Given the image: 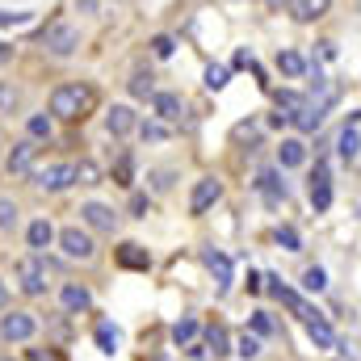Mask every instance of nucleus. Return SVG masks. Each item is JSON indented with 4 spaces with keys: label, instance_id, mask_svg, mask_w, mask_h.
<instances>
[{
    "label": "nucleus",
    "instance_id": "nucleus-7",
    "mask_svg": "<svg viewBox=\"0 0 361 361\" xmlns=\"http://www.w3.org/2000/svg\"><path fill=\"white\" fill-rule=\"evenodd\" d=\"M219 197H223V180H219V177L193 180V193H189V214H206Z\"/></svg>",
    "mask_w": 361,
    "mask_h": 361
},
{
    "label": "nucleus",
    "instance_id": "nucleus-40",
    "mask_svg": "<svg viewBox=\"0 0 361 361\" xmlns=\"http://www.w3.org/2000/svg\"><path fill=\"white\" fill-rule=\"evenodd\" d=\"M147 210H152V202H147L143 193H135V197H130V214H135V219H143Z\"/></svg>",
    "mask_w": 361,
    "mask_h": 361
},
{
    "label": "nucleus",
    "instance_id": "nucleus-43",
    "mask_svg": "<svg viewBox=\"0 0 361 361\" xmlns=\"http://www.w3.org/2000/svg\"><path fill=\"white\" fill-rule=\"evenodd\" d=\"M21 21H25V13H4L0 8V25H21Z\"/></svg>",
    "mask_w": 361,
    "mask_h": 361
},
{
    "label": "nucleus",
    "instance_id": "nucleus-41",
    "mask_svg": "<svg viewBox=\"0 0 361 361\" xmlns=\"http://www.w3.org/2000/svg\"><path fill=\"white\" fill-rule=\"evenodd\" d=\"M30 361H63L59 349H30Z\"/></svg>",
    "mask_w": 361,
    "mask_h": 361
},
{
    "label": "nucleus",
    "instance_id": "nucleus-22",
    "mask_svg": "<svg viewBox=\"0 0 361 361\" xmlns=\"http://www.w3.org/2000/svg\"><path fill=\"white\" fill-rule=\"evenodd\" d=\"M277 68H281L290 80H298V76L307 72V59H302L298 51H281V55H277Z\"/></svg>",
    "mask_w": 361,
    "mask_h": 361
},
{
    "label": "nucleus",
    "instance_id": "nucleus-33",
    "mask_svg": "<svg viewBox=\"0 0 361 361\" xmlns=\"http://www.w3.org/2000/svg\"><path fill=\"white\" fill-rule=\"evenodd\" d=\"M76 180H80V185H101V169H97L92 160H80V164H76Z\"/></svg>",
    "mask_w": 361,
    "mask_h": 361
},
{
    "label": "nucleus",
    "instance_id": "nucleus-48",
    "mask_svg": "<svg viewBox=\"0 0 361 361\" xmlns=\"http://www.w3.org/2000/svg\"><path fill=\"white\" fill-rule=\"evenodd\" d=\"M4 302H8V286L0 281V311H4Z\"/></svg>",
    "mask_w": 361,
    "mask_h": 361
},
{
    "label": "nucleus",
    "instance_id": "nucleus-42",
    "mask_svg": "<svg viewBox=\"0 0 361 361\" xmlns=\"http://www.w3.org/2000/svg\"><path fill=\"white\" fill-rule=\"evenodd\" d=\"M257 135H261V130H257V126H248V122H240V126H235V139H257Z\"/></svg>",
    "mask_w": 361,
    "mask_h": 361
},
{
    "label": "nucleus",
    "instance_id": "nucleus-30",
    "mask_svg": "<svg viewBox=\"0 0 361 361\" xmlns=\"http://www.w3.org/2000/svg\"><path fill=\"white\" fill-rule=\"evenodd\" d=\"M235 353H240L244 361H252L257 353H261V336H257V332H244V336L235 341Z\"/></svg>",
    "mask_w": 361,
    "mask_h": 361
},
{
    "label": "nucleus",
    "instance_id": "nucleus-14",
    "mask_svg": "<svg viewBox=\"0 0 361 361\" xmlns=\"http://www.w3.org/2000/svg\"><path fill=\"white\" fill-rule=\"evenodd\" d=\"M202 261H206V269L214 273V281H219L223 290L231 286V257H227V252H219V248H206V252H202Z\"/></svg>",
    "mask_w": 361,
    "mask_h": 361
},
{
    "label": "nucleus",
    "instance_id": "nucleus-47",
    "mask_svg": "<svg viewBox=\"0 0 361 361\" xmlns=\"http://www.w3.org/2000/svg\"><path fill=\"white\" fill-rule=\"evenodd\" d=\"M76 8H85V13H92V8H97V0H76Z\"/></svg>",
    "mask_w": 361,
    "mask_h": 361
},
{
    "label": "nucleus",
    "instance_id": "nucleus-49",
    "mask_svg": "<svg viewBox=\"0 0 361 361\" xmlns=\"http://www.w3.org/2000/svg\"><path fill=\"white\" fill-rule=\"evenodd\" d=\"M4 361H8V357H4Z\"/></svg>",
    "mask_w": 361,
    "mask_h": 361
},
{
    "label": "nucleus",
    "instance_id": "nucleus-38",
    "mask_svg": "<svg viewBox=\"0 0 361 361\" xmlns=\"http://www.w3.org/2000/svg\"><path fill=\"white\" fill-rule=\"evenodd\" d=\"M252 332H257V336H273V319H269V311H252Z\"/></svg>",
    "mask_w": 361,
    "mask_h": 361
},
{
    "label": "nucleus",
    "instance_id": "nucleus-31",
    "mask_svg": "<svg viewBox=\"0 0 361 361\" xmlns=\"http://www.w3.org/2000/svg\"><path fill=\"white\" fill-rule=\"evenodd\" d=\"M227 80H231V72H227V68H223V63H210V68H206V89H227Z\"/></svg>",
    "mask_w": 361,
    "mask_h": 361
},
{
    "label": "nucleus",
    "instance_id": "nucleus-20",
    "mask_svg": "<svg viewBox=\"0 0 361 361\" xmlns=\"http://www.w3.org/2000/svg\"><path fill=\"white\" fill-rule=\"evenodd\" d=\"M328 8H332V0H294L290 4V13L298 21H319V17H328Z\"/></svg>",
    "mask_w": 361,
    "mask_h": 361
},
{
    "label": "nucleus",
    "instance_id": "nucleus-13",
    "mask_svg": "<svg viewBox=\"0 0 361 361\" xmlns=\"http://www.w3.org/2000/svg\"><path fill=\"white\" fill-rule=\"evenodd\" d=\"M59 307H63L68 315H80V311H89L92 307V294L80 286V281H68V286L59 290Z\"/></svg>",
    "mask_w": 361,
    "mask_h": 361
},
{
    "label": "nucleus",
    "instance_id": "nucleus-24",
    "mask_svg": "<svg viewBox=\"0 0 361 361\" xmlns=\"http://www.w3.org/2000/svg\"><path fill=\"white\" fill-rule=\"evenodd\" d=\"M25 130H30V139L38 143V139H51V130H55V118L51 114H34L30 122H25Z\"/></svg>",
    "mask_w": 361,
    "mask_h": 361
},
{
    "label": "nucleus",
    "instance_id": "nucleus-27",
    "mask_svg": "<svg viewBox=\"0 0 361 361\" xmlns=\"http://www.w3.org/2000/svg\"><path fill=\"white\" fill-rule=\"evenodd\" d=\"M139 135H143V143H164L173 130H169V122H139Z\"/></svg>",
    "mask_w": 361,
    "mask_h": 361
},
{
    "label": "nucleus",
    "instance_id": "nucleus-21",
    "mask_svg": "<svg viewBox=\"0 0 361 361\" xmlns=\"http://www.w3.org/2000/svg\"><path fill=\"white\" fill-rule=\"evenodd\" d=\"M257 189L265 193V202H286V180L277 177L273 169H265V173L257 177Z\"/></svg>",
    "mask_w": 361,
    "mask_h": 361
},
{
    "label": "nucleus",
    "instance_id": "nucleus-8",
    "mask_svg": "<svg viewBox=\"0 0 361 361\" xmlns=\"http://www.w3.org/2000/svg\"><path fill=\"white\" fill-rule=\"evenodd\" d=\"M34 160H38V143H34V139H21V143L8 152L4 169H8L13 177H30V173H34Z\"/></svg>",
    "mask_w": 361,
    "mask_h": 361
},
{
    "label": "nucleus",
    "instance_id": "nucleus-4",
    "mask_svg": "<svg viewBox=\"0 0 361 361\" xmlns=\"http://www.w3.org/2000/svg\"><path fill=\"white\" fill-rule=\"evenodd\" d=\"M30 177H34L38 189H47V193H63L68 185H76V164H68V160H63V164H42V169H34Z\"/></svg>",
    "mask_w": 361,
    "mask_h": 361
},
{
    "label": "nucleus",
    "instance_id": "nucleus-39",
    "mask_svg": "<svg viewBox=\"0 0 361 361\" xmlns=\"http://www.w3.org/2000/svg\"><path fill=\"white\" fill-rule=\"evenodd\" d=\"M13 105H17V89L8 80H0V109H13Z\"/></svg>",
    "mask_w": 361,
    "mask_h": 361
},
{
    "label": "nucleus",
    "instance_id": "nucleus-6",
    "mask_svg": "<svg viewBox=\"0 0 361 361\" xmlns=\"http://www.w3.org/2000/svg\"><path fill=\"white\" fill-rule=\"evenodd\" d=\"M59 248H63L72 261H92V257H97L92 235L89 231H80V227H63V231H59Z\"/></svg>",
    "mask_w": 361,
    "mask_h": 361
},
{
    "label": "nucleus",
    "instance_id": "nucleus-3",
    "mask_svg": "<svg viewBox=\"0 0 361 361\" xmlns=\"http://www.w3.org/2000/svg\"><path fill=\"white\" fill-rule=\"evenodd\" d=\"M13 273H17V286L30 294V298H38V294H47V261L34 252V257H21L17 265H13Z\"/></svg>",
    "mask_w": 361,
    "mask_h": 361
},
{
    "label": "nucleus",
    "instance_id": "nucleus-45",
    "mask_svg": "<svg viewBox=\"0 0 361 361\" xmlns=\"http://www.w3.org/2000/svg\"><path fill=\"white\" fill-rule=\"evenodd\" d=\"M261 281H265V277H257V273H248V294H261V290H265Z\"/></svg>",
    "mask_w": 361,
    "mask_h": 361
},
{
    "label": "nucleus",
    "instance_id": "nucleus-37",
    "mask_svg": "<svg viewBox=\"0 0 361 361\" xmlns=\"http://www.w3.org/2000/svg\"><path fill=\"white\" fill-rule=\"evenodd\" d=\"M17 223V206H13V197H0V231H8Z\"/></svg>",
    "mask_w": 361,
    "mask_h": 361
},
{
    "label": "nucleus",
    "instance_id": "nucleus-29",
    "mask_svg": "<svg viewBox=\"0 0 361 361\" xmlns=\"http://www.w3.org/2000/svg\"><path fill=\"white\" fill-rule=\"evenodd\" d=\"M173 341L189 349V345L197 341V324H193V319H177V324H173Z\"/></svg>",
    "mask_w": 361,
    "mask_h": 361
},
{
    "label": "nucleus",
    "instance_id": "nucleus-18",
    "mask_svg": "<svg viewBox=\"0 0 361 361\" xmlns=\"http://www.w3.org/2000/svg\"><path fill=\"white\" fill-rule=\"evenodd\" d=\"M152 109H156L160 122H177L180 118V97L177 92H156V97H152Z\"/></svg>",
    "mask_w": 361,
    "mask_h": 361
},
{
    "label": "nucleus",
    "instance_id": "nucleus-1",
    "mask_svg": "<svg viewBox=\"0 0 361 361\" xmlns=\"http://www.w3.org/2000/svg\"><path fill=\"white\" fill-rule=\"evenodd\" d=\"M92 109H97V89L92 85H59L51 92V118L59 122H85Z\"/></svg>",
    "mask_w": 361,
    "mask_h": 361
},
{
    "label": "nucleus",
    "instance_id": "nucleus-10",
    "mask_svg": "<svg viewBox=\"0 0 361 361\" xmlns=\"http://www.w3.org/2000/svg\"><path fill=\"white\" fill-rule=\"evenodd\" d=\"M114 261H118L122 269H139V273H147V269H152V252H147L143 244H135V240L118 244V248H114Z\"/></svg>",
    "mask_w": 361,
    "mask_h": 361
},
{
    "label": "nucleus",
    "instance_id": "nucleus-12",
    "mask_svg": "<svg viewBox=\"0 0 361 361\" xmlns=\"http://www.w3.org/2000/svg\"><path fill=\"white\" fill-rule=\"evenodd\" d=\"M80 219L89 223L92 231H105V235H109V231L118 227V214H114V210H109L105 202H85V206H80Z\"/></svg>",
    "mask_w": 361,
    "mask_h": 361
},
{
    "label": "nucleus",
    "instance_id": "nucleus-17",
    "mask_svg": "<svg viewBox=\"0 0 361 361\" xmlns=\"http://www.w3.org/2000/svg\"><path fill=\"white\" fill-rule=\"evenodd\" d=\"M336 152H341V160L357 164V160H361V130H357V126H345V130H341V139H336Z\"/></svg>",
    "mask_w": 361,
    "mask_h": 361
},
{
    "label": "nucleus",
    "instance_id": "nucleus-44",
    "mask_svg": "<svg viewBox=\"0 0 361 361\" xmlns=\"http://www.w3.org/2000/svg\"><path fill=\"white\" fill-rule=\"evenodd\" d=\"M261 4H265V8H269V13H281V8H290V4H294V0H261Z\"/></svg>",
    "mask_w": 361,
    "mask_h": 361
},
{
    "label": "nucleus",
    "instance_id": "nucleus-2",
    "mask_svg": "<svg viewBox=\"0 0 361 361\" xmlns=\"http://www.w3.org/2000/svg\"><path fill=\"white\" fill-rule=\"evenodd\" d=\"M42 47H47V55H55V59L76 55V47H80V25H72V21H51V25L42 30Z\"/></svg>",
    "mask_w": 361,
    "mask_h": 361
},
{
    "label": "nucleus",
    "instance_id": "nucleus-9",
    "mask_svg": "<svg viewBox=\"0 0 361 361\" xmlns=\"http://www.w3.org/2000/svg\"><path fill=\"white\" fill-rule=\"evenodd\" d=\"M311 206H315V214H324V210L332 206V173H328L324 160H319L315 173H311Z\"/></svg>",
    "mask_w": 361,
    "mask_h": 361
},
{
    "label": "nucleus",
    "instance_id": "nucleus-46",
    "mask_svg": "<svg viewBox=\"0 0 361 361\" xmlns=\"http://www.w3.org/2000/svg\"><path fill=\"white\" fill-rule=\"evenodd\" d=\"M8 59H13V47H4V42H0V68H4Z\"/></svg>",
    "mask_w": 361,
    "mask_h": 361
},
{
    "label": "nucleus",
    "instance_id": "nucleus-26",
    "mask_svg": "<svg viewBox=\"0 0 361 361\" xmlns=\"http://www.w3.org/2000/svg\"><path fill=\"white\" fill-rule=\"evenodd\" d=\"M114 180H118L122 189H130V185H135V160H130L126 152H122V156H118V164H114Z\"/></svg>",
    "mask_w": 361,
    "mask_h": 361
},
{
    "label": "nucleus",
    "instance_id": "nucleus-11",
    "mask_svg": "<svg viewBox=\"0 0 361 361\" xmlns=\"http://www.w3.org/2000/svg\"><path fill=\"white\" fill-rule=\"evenodd\" d=\"M105 130H109L114 139H122V135L139 130V114H135L130 105H114V109H105Z\"/></svg>",
    "mask_w": 361,
    "mask_h": 361
},
{
    "label": "nucleus",
    "instance_id": "nucleus-28",
    "mask_svg": "<svg viewBox=\"0 0 361 361\" xmlns=\"http://www.w3.org/2000/svg\"><path fill=\"white\" fill-rule=\"evenodd\" d=\"M130 97H139V101L156 97V85H152V72H135V76H130Z\"/></svg>",
    "mask_w": 361,
    "mask_h": 361
},
{
    "label": "nucleus",
    "instance_id": "nucleus-19",
    "mask_svg": "<svg viewBox=\"0 0 361 361\" xmlns=\"http://www.w3.org/2000/svg\"><path fill=\"white\" fill-rule=\"evenodd\" d=\"M307 336L319 345V349H336V332H332V324L324 319V315H315V319H307Z\"/></svg>",
    "mask_w": 361,
    "mask_h": 361
},
{
    "label": "nucleus",
    "instance_id": "nucleus-25",
    "mask_svg": "<svg viewBox=\"0 0 361 361\" xmlns=\"http://www.w3.org/2000/svg\"><path fill=\"white\" fill-rule=\"evenodd\" d=\"M206 349H210L214 357L231 353V349H227V328H223V324H210V332H206Z\"/></svg>",
    "mask_w": 361,
    "mask_h": 361
},
{
    "label": "nucleus",
    "instance_id": "nucleus-34",
    "mask_svg": "<svg viewBox=\"0 0 361 361\" xmlns=\"http://www.w3.org/2000/svg\"><path fill=\"white\" fill-rule=\"evenodd\" d=\"M173 51H177V42H173L169 34H156V38H152V55H156V59H169Z\"/></svg>",
    "mask_w": 361,
    "mask_h": 361
},
{
    "label": "nucleus",
    "instance_id": "nucleus-23",
    "mask_svg": "<svg viewBox=\"0 0 361 361\" xmlns=\"http://www.w3.org/2000/svg\"><path fill=\"white\" fill-rule=\"evenodd\" d=\"M118 345H122V332L114 324H97V349L101 353H118Z\"/></svg>",
    "mask_w": 361,
    "mask_h": 361
},
{
    "label": "nucleus",
    "instance_id": "nucleus-5",
    "mask_svg": "<svg viewBox=\"0 0 361 361\" xmlns=\"http://www.w3.org/2000/svg\"><path fill=\"white\" fill-rule=\"evenodd\" d=\"M34 332H38V319H34L30 311H13V315H0V341H8V345H25Z\"/></svg>",
    "mask_w": 361,
    "mask_h": 361
},
{
    "label": "nucleus",
    "instance_id": "nucleus-16",
    "mask_svg": "<svg viewBox=\"0 0 361 361\" xmlns=\"http://www.w3.org/2000/svg\"><path fill=\"white\" fill-rule=\"evenodd\" d=\"M51 240H55L51 219H34V223H30V231H25V244H30L34 252H42V248H51Z\"/></svg>",
    "mask_w": 361,
    "mask_h": 361
},
{
    "label": "nucleus",
    "instance_id": "nucleus-36",
    "mask_svg": "<svg viewBox=\"0 0 361 361\" xmlns=\"http://www.w3.org/2000/svg\"><path fill=\"white\" fill-rule=\"evenodd\" d=\"M173 177H177L173 169H156V173H152V189H156V193H169V189H173Z\"/></svg>",
    "mask_w": 361,
    "mask_h": 361
},
{
    "label": "nucleus",
    "instance_id": "nucleus-15",
    "mask_svg": "<svg viewBox=\"0 0 361 361\" xmlns=\"http://www.w3.org/2000/svg\"><path fill=\"white\" fill-rule=\"evenodd\" d=\"M277 164H281V169H298V164H307V143H302V139H281V147H277Z\"/></svg>",
    "mask_w": 361,
    "mask_h": 361
},
{
    "label": "nucleus",
    "instance_id": "nucleus-35",
    "mask_svg": "<svg viewBox=\"0 0 361 361\" xmlns=\"http://www.w3.org/2000/svg\"><path fill=\"white\" fill-rule=\"evenodd\" d=\"M277 244H281L286 252H298V248H302V240H298L294 227H277Z\"/></svg>",
    "mask_w": 361,
    "mask_h": 361
},
{
    "label": "nucleus",
    "instance_id": "nucleus-32",
    "mask_svg": "<svg viewBox=\"0 0 361 361\" xmlns=\"http://www.w3.org/2000/svg\"><path fill=\"white\" fill-rule=\"evenodd\" d=\"M302 286H307L311 294H319V290H328V273L319 269V265H311V269L302 273Z\"/></svg>",
    "mask_w": 361,
    "mask_h": 361
}]
</instances>
